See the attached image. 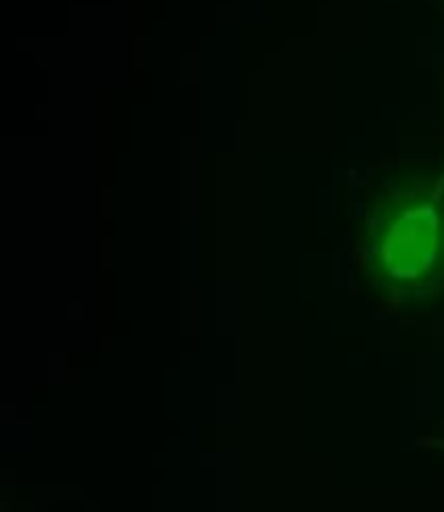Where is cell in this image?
Returning a JSON list of instances; mask_svg holds the SVG:
<instances>
[{
    "label": "cell",
    "instance_id": "1",
    "mask_svg": "<svg viewBox=\"0 0 444 512\" xmlns=\"http://www.w3.org/2000/svg\"><path fill=\"white\" fill-rule=\"evenodd\" d=\"M356 281L377 305L444 292V169L421 164L374 193L356 232Z\"/></svg>",
    "mask_w": 444,
    "mask_h": 512
}]
</instances>
